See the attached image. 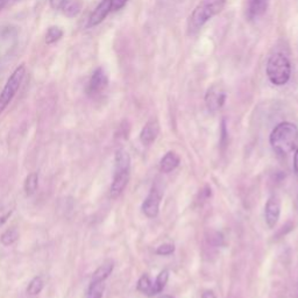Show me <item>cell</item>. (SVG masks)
I'll list each match as a JSON object with an SVG mask.
<instances>
[{
	"mask_svg": "<svg viewBox=\"0 0 298 298\" xmlns=\"http://www.w3.org/2000/svg\"><path fill=\"white\" fill-rule=\"evenodd\" d=\"M274 152L287 156L298 146V128L291 123H281L271 132L269 138Z\"/></svg>",
	"mask_w": 298,
	"mask_h": 298,
	"instance_id": "6da1fadb",
	"label": "cell"
},
{
	"mask_svg": "<svg viewBox=\"0 0 298 298\" xmlns=\"http://www.w3.org/2000/svg\"><path fill=\"white\" fill-rule=\"evenodd\" d=\"M114 162L116 163H114L113 181L110 189L112 198H117L123 193V191L127 187L129 174H131V158L125 149L117 150Z\"/></svg>",
	"mask_w": 298,
	"mask_h": 298,
	"instance_id": "7a4b0ae2",
	"label": "cell"
},
{
	"mask_svg": "<svg viewBox=\"0 0 298 298\" xmlns=\"http://www.w3.org/2000/svg\"><path fill=\"white\" fill-rule=\"evenodd\" d=\"M265 71L271 84L282 87L287 84L291 77V63L287 56L276 53L268 60Z\"/></svg>",
	"mask_w": 298,
	"mask_h": 298,
	"instance_id": "3957f363",
	"label": "cell"
},
{
	"mask_svg": "<svg viewBox=\"0 0 298 298\" xmlns=\"http://www.w3.org/2000/svg\"><path fill=\"white\" fill-rule=\"evenodd\" d=\"M224 6H225V0H203L194 8L190 17L191 31H198L199 28H202L211 18L223 11Z\"/></svg>",
	"mask_w": 298,
	"mask_h": 298,
	"instance_id": "277c9868",
	"label": "cell"
},
{
	"mask_svg": "<svg viewBox=\"0 0 298 298\" xmlns=\"http://www.w3.org/2000/svg\"><path fill=\"white\" fill-rule=\"evenodd\" d=\"M25 66H20L18 67L14 72L12 73L11 77L8 78L7 83L2 88L1 93H0V113L7 107V105L12 102V99L14 98L18 90H19L20 85L22 83V79L25 77Z\"/></svg>",
	"mask_w": 298,
	"mask_h": 298,
	"instance_id": "5b68a950",
	"label": "cell"
},
{
	"mask_svg": "<svg viewBox=\"0 0 298 298\" xmlns=\"http://www.w3.org/2000/svg\"><path fill=\"white\" fill-rule=\"evenodd\" d=\"M226 102V91L225 88L221 87L220 84H214L209 90L206 91L205 94V103L208 106L209 111L215 112L220 110Z\"/></svg>",
	"mask_w": 298,
	"mask_h": 298,
	"instance_id": "8992f818",
	"label": "cell"
},
{
	"mask_svg": "<svg viewBox=\"0 0 298 298\" xmlns=\"http://www.w3.org/2000/svg\"><path fill=\"white\" fill-rule=\"evenodd\" d=\"M162 197H163V191H162V189L158 188V184L154 185L142 204V212L147 215V217L155 218L156 215L158 214Z\"/></svg>",
	"mask_w": 298,
	"mask_h": 298,
	"instance_id": "52a82bcc",
	"label": "cell"
},
{
	"mask_svg": "<svg viewBox=\"0 0 298 298\" xmlns=\"http://www.w3.org/2000/svg\"><path fill=\"white\" fill-rule=\"evenodd\" d=\"M280 214H281V200L276 194H274L268 199L264 208L265 223H267L269 228L276 226L277 221L280 219Z\"/></svg>",
	"mask_w": 298,
	"mask_h": 298,
	"instance_id": "ba28073f",
	"label": "cell"
},
{
	"mask_svg": "<svg viewBox=\"0 0 298 298\" xmlns=\"http://www.w3.org/2000/svg\"><path fill=\"white\" fill-rule=\"evenodd\" d=\"M107 84L108 78L105 70L103 69V68H98V69H96V71L92 73V76H91L90 82H88V92L90 93L91 96H96V94L102 93L103 91L107 88Z\"/></svg>",
	"mask_w": 298,
	"mask_h": 298,
	"instance_id": "9c48e42d",
	"label": "cell"
},
{
	"mask_svg": "<svg viewBox=\"0 0 298 298\" xmlns=\"http://www.w3.org/2000/svg\"><path fill=\"white\" fill-rule=\"evenodd\" d=\"M112 11V0H102L99 5L97 6L96 10L91 14L90 20H88V26L94 27L98 26L100 22L105 20V18L108 16V13Z\"/></svg>",
	"mask_w": 298,
	"mask_h": 298,
	"instance_id": "30bf717a",
	"label": "cell"
},
{
	"mask_svg": "<svg viewBox=\"0 0 298 298\" xmlns=\"http://www.w3.org/2000/svg\"><path fill=\"white\" fill-rule=\"evenodd\" d=\"M160 133V123L158 119H150L148 123L144 125L140 134V140L144 146H150L158 138Z\"/></svg>",
	"mask_w": 298,
	"mask_h": 298,
	"instance_id": "8fae6325",
	"label": "cell"
},
{
	"mask_svg": "<svg viewBox=\"0 0 298 298\" xmlns=\"http://www.w3.org/2000/svg\"><path fill=\"white\" fill-rule=\"evenodd\" d=\"M179 162H181V158L175 152H168L160 162V169L162 173L168 174L175 170L179 166Z\"/></svg>",
	"mask_w": 298,
	"mask_h": 298,
	"instance_id": "7c38bea8",
	"label": "cell"
},
{
	"mask_svg": "<svg viewBox=\"0 0 298 298\" xmlns=\"http://www.w3.org/2000/svg\"><path fill=\"white\" fill-rule=\"evenodd\" d=\"M61 8L66 17L75 18L81 13L82 8H83V1H82V0H67V1L62 5Z\"/></svg>",
	"mask_w": 298,
	"mask_h": 298,
	"instance_id": "4fadbf2b",
	"label": "cell"
},
{
	"mask_svg": "<svg viewBox=\"0 0 298 298\" xmlns=\"http://www.w3.org/2000/svg\"><path fill=\"white\" fill-rule=\"evenodd\" d=\"M114 268V263L113 261H106L103 263L102 265H99L98 268H97V270L94 271L92 279L91 280H96V281H104L107 279L108 276L111 275V273L113 271Z\"/></svg>",
	"mask_w": 298,
	"mask_h": 298,
	"instance_id": "5bb4252c",
	"label": "cell"
},
{
	"mask_svg": "<svg viewBox=\"0 0 298 298\" xmlns=\"http://www.w3.org/2000/svg\"><path fill=\"white\" fill-rule=\"evenodd\" d=\"M268 1L269 0H250L248 13L249 18H255L259 16H262L268 7Z\"/></svg>",
	"mask_w": 298,
	"mask_h": 298,
	"instance_id": "9a60e30c",
	"label": "cell"
},
{
	"mask_svg": "<svg viewBox=\"0 0 298 298\" xmlns=\"http://www.w3.org/2000/svg\"><path fill=\"white\" fill-rule=\"evenodd\" d=\"M138 290L140 293H142L146 296H154L155 291H154V282L150 281L149 276L147 274H144L140 277L138 282Z\"/></svg>",
	"mask_w": 298,
	"mask_h": 298,
	"instance_id": "2e32d148",
	"label": "cell"
},
{
	"mask_svg": "<svg viewBox=\"0 0 298 298\" xmlns=\"http://www.w3.org/2000/svg\"><path fill=\"white\" fill-rule=\"evenodd\" d=\"M105 290V282L104 281H96L91 280L90 285H88L87 298H103Z\"/></svg>",
	"mask_w": 298,
	"mask_h": 298,
	"instance_id": "e0dca14e",
	"label": "cell"
},
{
	"mask_svg": "<svg viewBox=\"0 0 298 298\" xmlns=\"http://www.w3.org/2000/svg\"><path fill=\"white\" fill-rule=\"evenodd\" d=\"M37 187H39V174L32 173L26 177L25 183H23V189H25V193L27 196H32L36 193Z\"/></svg>",
	"mask_w": 298,
	"mask_h": 298,
	"instance_id": "ac0fdd59",
	"label": "cell"
},
{
	"mask_svg": "<svg viewBox=\"0 0 298 298\" xmlns=\"http://www.w3.org/2000/svg\"><path fill=\"white\" fill-rule=\"evenodd\" d=\"M43 280L41 276H35L31 282H29L27 287V294L29 296H37L43 289Z\"/></svg>",
	"mask_w": 298,
	"mask_h": 298,
	"instance_id": "d6986e66",
	"label": "cell"
},
{
	"mask_svg": "<svg viewBox=\"0 0 298 298\" xmlns=\"http://www.w3.org/2000/svg\"><path fill=\"white\" fill-rule=\"evenodd\" d=\"M169 280V271L163 270L158 274V276L156 277V280L154 281V291L155 295L161 294L163 291V289L166 288V284Z\"/></svg>",
	"mask_w": 298,
	"mask_h": 298,
	"instance_id": "ffe728a7",
	"label": "cell"
},
{
	"mask_svg": "<svg viewBox=\"0 0 298 298\" xmlns=\"http://www.w3.org/2000/svg\"><path fill=\"white\" fill-rule=\"evenodd\" d=\"M18 239H19V232H18V229L8 228L2 233L0 240H1V244L4 245V246H11V245L16 243Z\"/></svg>",
	"mask_w": 298,
	"mask_h": 298,
	"instance_id": "44dd1931",
	"label": "cell"
},
{
	"mask_svg": "<svg viewBox=\"0 0 298 298\" xmlns=\"http://www.w3.org/2000/svg\"><path fill=\"white\" fill-rule=\"evenodd\" d=\"M62 36H63V31L60 27H57V26H53L47 32L46 42L47 44H53L60 41Z\"/></svg>",
	"mask_w": 298,
	"mask_h": 298,
	"instance_id": "7402d4cb",
	"label": "cell"
},
{
	"mask_svg": "<svg viewBox=\"0 0 298 298\" xmlns=\"http://www.w3.org/2000/svg\"><path fill=\"white\" fill-rule=\"evenodd\" d=\"M175 252V246L171 244H166V245H161L158 249H156V254L158 255H171L173 253Z\"/></svg>",
	"mask_w": 298,
	"mask_h": 298,
	"instance_id": "603a6c76",
	"label": "cell"
},
{
	"mask_svg": "<svg viewBox=\"0 0 298 298\" xmlns=\"http://www.w3.org/2000/svg\"><path fill=\"white\" fill-rule=\"evenodd\" d=\"M12 212H13V208H11V206H5V208L0 209V226L4 225L6 220L11 217Z\"/></svg>",
	"mask_w": 298,
	"mask_h": 298,
	"instance_id": "cb8c5ba5",
	"label": "cell"
},
{
	"mask_svg": "<svg viewBox=\"0 0 298 298\" xmlns=\"http://www.w3.org/2000/svg\"><path fill=\"white\" fill-rule=\"evenodd\" d=\"M128 0H112V11H119L127 4Z\"/></svg>",
	"mask_w": 298,
	"mask_h": 298,
	"instance_id": "d4e9b609",
	"label": "cell"
},
{
	"mask_svg": "<svg viewBox=\"0 0 298 298\" xmlns=\"http://www.w3.org/2000/svg\"><path fill=\"white\" fill-rule=\"evenodd\" d=\"M226 139H227V129H226V123L225 120H224L223 125H221V144H223V146H225Z\"/></svg>",
	"mask_w": 298,
	"mask_h": 298,
	"instance_id": "484cf974",
	"label": "cell"
},
{
	"mask_svg": "<svg viewBox=\"0 0 298 298\" xmlns=\"http://www.w3.org/2000/svg\"><path fill=\"white\" fill-rule=\"evenodd\" d=\"M67 0H50V6H52V8H54V10H60L62 5Z\"/></svg>",
	"mask_w": 298,
	"mask_h": 298,
	"instance_id": "4316f807",
	"label": "cell"
},
{
	"mask_svg": "<svg viewBox=\"0 0 298 298\" xmlns=\"http://www.w3.org/2000/svg\"><path fill=\"white\" fill-rule=\"evenodd\" d=\"M294 170H295V174L298 176V146H297L296 154H295V158H294Z\"/></svg>",
	"mask_w": 298,
	"mask_h": 298,
	"instance_id": "83f0119b",
	"label": "cell"
},
{
	"mask_svg": "<svg viewBox=\"0 0 298 298\" xmlns=\"http://www.w3.org/2000/svg\"><path fill=\"white\" fill-rule=\"evenodd\" d=\"M202 298H217L212 290H206L202 294Z\"/></svg>",
	"mask_w": 298,
	"mask_h": 298,
	"instance_id": "f1b7e54d",
	"label": "cell"
},
{
	"mask_svg": "<svg viewBox=\"0 0 298 298\" xmlns=\"http://www.w3.org/2000/svg\"><path fill=\"white\" fill-rule=\"evenodd\" d=\"M161 298H173V297H170V296H162Z\"/></svg>",
	"mask_w": 298,
	"mask_h": 298,
	"instance_id": "f546056e",
	"label": "cell"
}]
</instances>
